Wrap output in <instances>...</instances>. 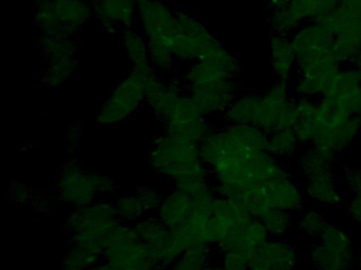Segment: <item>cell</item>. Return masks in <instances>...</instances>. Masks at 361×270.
Wrapping results in <instances>:
<instances>
[{"mask_svg": "<svg viewBox=\"0 0 361 270\" xmlns=\"http://www.w3.org/2000/svg\"><path fill=\"white\" fill-rule=\"evenodd\" d=\"M297 96L287 82L276 80L263 94H252L251 126L261 129L266 134L293 128L297 120Z\"/></svg>", "mask_w": 361, "mask_h": 270, "instance_id": "6da1fadb", "label": "cell"}, {"mask_svg": "<svg viewBox=\"0 0 361 270\" xmlns=\"http://www.w3.org/2000/svg\"><path fill=\"white\" fill-rule=\"evenodd\" d=\"M94 13L86 0H42L37 20L46 36L69 37Z\"/></svg>", "mask_w": 361, "mask_h": 270, "instance_id": "7a4b0ae2", "label": "cell"}, {"mask_svg": "<svg viewBox=\"0 0 361 270\" xmlns=\"http://www.w3.org/2000/svg\"><path fill=\"white\" fill-rule=\"evenodd\" d=\"M314 270H350L355 263L353 238L340 226L329 223L310 249Z\"/></svg>", "mask_w": 361, "mask_h": 270, "instance_id": "3957f363", "label": "cell"}, {"mask_svg": "<svg viewBox=\"0 0 361 270\" xmlns=\"http://www.w3.org/2000/svg\"><path fill=\"white\" fill-rule=\"evenodd\" d=\"M136 4L147 44L164 46L174 52L176 36L180 29L175 12L159 0H136Z\"/></svg>", "mask_w": 361, "mask_h": 270, "instance_id": "277c9868", "label": "cell"}, {"mask_svg": "<svg viewBox=\"0 0 361 270\" xmlns=\"http://www.w3.org/2000/svg\"><path fill=\"white\" fill-rule=\"evenodd\" d=\"M321 22L334 36L333 52L341 65H350L361 52V16L340 6Z\"/></svg>", "mask_w": 361, "mask_h": 270, "instance_id": "5b68a950", "label": "cell"}, {"mask_svg": "<svg viewBox=\"0 0 361 270\" xmlns=\"http://www.w3.org/2000/svg\"><path fill=\"white\" fill-rule=\"evenodd\" d=\"M348 115L361 116V73L355 65H343L320 97Z\"/></svg>", "mask_w": 361, "mask_h": 270, "instance_id": "8992f818", "label": "cell"}, {"mask_svg": "<svg viewBox=\"0 0 361 270\" xmlns=\"http://www.w3.org/2000/svg\"><path fill=\"white\" fill-rule=\"evenodd\" d=\"M149 78L140 77L130 72V75L114 89L101 110L99 120L118 122L136 110L145 99V84Z\"/></svg>", "mask_w": 361, "mask_h": 270, "instance_id": "52a82bcc", "label": "cell"}, {"mask_svg": "<svg viewBox=\"0 0 361 270\" xmlns=\"http://www.w3.org/2000/svg\"><path fill=\"white\" fill-rule=\"evenodd\" d=\"M238 80H211L188 84L187 92L197 103L202 114L227 111L238 97Z\"/></svg>", "mask_w": 361, "mask_h": 270, "instance_id": "ba28073f", "label": "cell"}, {"mask_svg": "<svg viewBox=\"0 0 361 270\" xmlns=\"http://www.w3.org/2000/svg\"><path fill=\"white\" fill-rule=\"evenodd\" d=\"M361 132V116H350L335 128L319 129L312 147L333 164L338 155L348 149Z\"/></svg>", "mask_w": 361, "mask_h": 270, "instance_id": "9c48e42d", "label": "cell"}, {"mask_svg": "<svg viewBox=\"0 0 361 270\" xmlns=\"http://www.w3.org/2000/svg\"><path fill=\"white\" fill-rule=\"evenodd\" d=\"M300 255L293 245L281 238H268L249 261L250 270H297Z\"/></svg>", "mask_w": 361, "mask_h": 270, "instance_id": "30bf717a", "label": "cell"}, {"mask_svg": "<svg viewBox=\"0 0 361 270\" xmlns=\"http://www.w3.org/2000/svg\"><path fill=\"white\" fill-rule=\"evenodd\" d=\"M268 205L271 209L300 212L305 205V194L288 170L263 183Z\"/></svg>", "mask_w": 361, "mask_h": 270, "instance_id": "8fae6325", "label": "cell"}, {"mask_svg": "<svg viewBox=\"0 0 361 270\" xmlns=\"http://www.w3.org/2000/svg\"><path fill=\"white\" fill-rule=\"evenodd\" d=\"M270 54L271 69L276 80L289 82L297 63V55L290 37L272 34Z\"/></svg>", "mask_w": 361, "mask_h": 270, "instance_id": "7c38bea8", "label": "cell"}, {"mask_svg": "<svg viewBox=\"0 0 361 270\" xmlns=\"http://www.w3.org/2000/svg\"><path fill=\"white\" fill-rule=\"evenodd\" d=\"M267 231L261 221L253 217L233 236L228 238V248L231 252L240 253L250 259L253 253L268 240Z\"/></svg>", "mask_w": 361, "mask_h": 270, "instance_id": "4fadbf2b", "label": "cell"}, {"mask_svg": "<svg viewBox=\"0 0 361 270\" xmlns=\"http://www.w3.org/2000/svg\"><path fill=\"white\" fill-rule=\"evenodd\" d=\"M293 129L302 146L312 145L318 134V99L297 97Z\"/></svg>", "mask_w": 361, "mask_h": 270, "instance_id": "5bb4252c", "label": "cell"}, {"mask_svg": "<svg viewBox=\"0 0 361 270\" xmlns=\"http://www.w3.org/2000/svg\"><path fill=\"white\" fill-rule=\"evenodd\" d=\"M339 6L340 0H291L286 8L303 25L322 20Z\"/></svg>", "mask_w": 361, "mask_h": 270, "instance_id": "9a60e30c", "label": "cell"}, {"mask_svg": "<svg viewBox=\"0 0 361 270\" xmlns=\"http://www.w3.org/2000/svg\"><path fill=\"white\" fill-rule=\"evenodd\" d=\"M303 191L306 198L327 206H338L344 202V196L338 188L336 176L306 181Z\"/></svg>", "mask_w": 361, "mask_h": 270, "instance_id": "2e32d148", "label": "cell"}, {"mask_svg": "<svg viewBox=\"0 0 361 270\" xmlns=\"http://www.w3.org/2000/svg\"><path fill=\"white\" fill-rule=\"evenodd\" d=\"M300 175L304 177V181L320 179V177L335 176L331 162L323 158L318 151L312 147L305 148L300 155L298 162Z\"/></svg>", "mask_w": 361, "mask_h": 270, "instance_id": "e0dca14e", "label": "cell"}, {"mask_svg": "<svg viewBox=\"0 0 361 270\" xmlns=\"http://www.w3.org/2000/svg\"><path fill=\"white\" fill-rule=\"evenodd\" d=\"M301 147L302 143L293 128L282 129L268 134L267 151L278 160L291 158Z\"/></svg>", "mask_w": 361, "mask_h": 270, "instance_id": "ac0fdd59", "label": "cell"}, {"mask_svg": "<svg viewBox=\"0 0 361 270\" xmlns=\"http://www.w3.org/2000/svg\"><path fill=\"white\" fill-rule=\"evenodd\" d=\"M123 44L132 63V68L149 65V48L147 42L142 36L132 29H126L123 33Z\"/></svg>", "mask_w": 361, "mask_h": 270, "instance_id": "d6986e66", "label": "cell"}, {"mask_svg": "<svg viewBox=\"0 0 361 270\" xmlns=\"http://www.w3.org/2000/svg\"><path fill=\"white\" fill-rule=\"evenodd\" d=\"M326 217L317 209H302L297 217V228L310 238H320L329 225Z\"/></svg>", "mask_w": 361, "mask_h": 270, "instance_id": "ffe728a7", "label": "cell"}, {"mask_svg": "<svg viewBox=\"0 0 361 270\" xmlns=\"http://www.w3.org/2000/svg\"><path fill=\"white\" fill-rule=\"evenodd\" d=\"M259 219L271 238H283L293 227L291 213L278 209H270Z\"/></svg>", "mask_w": 361, "mask_h": 270, "instance_id": "44dd1931", "label": "cell"}, {"mask_svg": "<svg viewBox=\"0 0 361 270\" xmlns=\"http://www.w3.org/2000/svg\"><path fill=\"white\" fill-rule=\"evenodd\" d=\"M267 21L274 35L288 36L290 37L295 32L302 27L301 23L293 16L287 8L267 12Z\"/></svg>", "mask_w": 361, "mask_h": 270, "instance_id": "7402d4cb", "label": "cell"}, {"mask_svg": "<svg viewBox=\"0 0 361 270\" xmlns=\"http://www.w3.org/2000/svg\"><path fill=\"white\" fill-rule=\"evenodd\" d=\"M342 173L344 175L346 184L350 187L354 195L361 196V170L353 169L350 167H342Z\"/></svg>", "mask_w": 361, "mask_h": 270, "instance_id": "603a6c76", "label": "cell"}, {"mask_svg": "<svg viewBox=\"0 0 361 270\" xmlns=\"http://www.w3.org/2000/svg\"><path fill=\"white\" fill-rule=\"evenodd\" d=\"M348 214L353 221L361 225V196H353L348 204Z\"/></svg>", "mask_w": 361, "mask_h": 270, "instance_id": "cb8c5ba5", "label": "cell"}, {"mask_svg": "<svg viewBox=\"0 0 361 270\" xmlns=\"http://www.w3.org/2000/svg\"><path fill=\"white\" fill-rule=\"evenodd\" d=\"M291 0H268L267 12L269 11L278 10V8H286L289 4H290Z\"/></svg>", "mask_w": 361, "mask_h": 270, "instance_id": "d4e9b609", "label": "cell"}, {"mask_svg": "<svg viewBox=\"0 0 361 270\" xmlns=\"http://www.w3.org/2000/svg\"><path fill=\"white\" fill-rule=\"evenodd\" d=\"M357 263H358V265L361 267V250L359 251L358 257H356Z\"/></svg>", "mask_w": 361, "mask_h": 270, "instance_id": "484cf974", "label": "cell"}]
</instances>
